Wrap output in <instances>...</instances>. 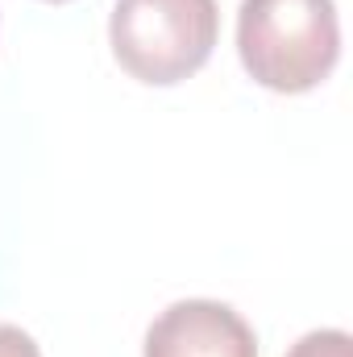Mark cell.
<instances>
[{
    "label": "cell",
    "mask_w": 353,
    "mask_h": 357,
    "mask_svg": "<svg viewBox=\"0 0 353 357\" xmlns=\"http://www.w3.org/2000/svg\"><path fill=\"white\" fill-rule=\"evenodd\" d=\"M287 357H353V341L341 328H320V333L299 337Z\"/></svg>",
    "instance_id": "277c9868"
},
{
    "label": "cell",
    "mask_w": 353,
    "mask_h": 357,
    "mask_svg": "<svg viewBox=\"0 0 353 357\" xmlns=\"http://www.w3.org/2000/svg\"><path fill=\"white\" fill-rule=\"evenodd\" d=\"M54 4H63V0H54Z\"/></svg>",
    "instance_id": "8992f818"
},
{
    "label": "cell",
    "mask_w": 353,
    "mask_h": 357,
    "mask_svg": "<svg viewBox=\"0 0 353 357\" xmlns=\"http://www.w3.org/2000/svg\"><path fill=\"white\" fill-rule=\"evenodd\" d=\"M237 54L270 91L320 88L341 59V21L333 0H241Z\"/></svg>",
    "instance_id": "6da1fadb"
},
{
    "label": "cell",
    "mask_w": 353,
    "mask_h": 357,
    "mask_svg": "<svg viewBox=\"0 0 353 357\" xmlns=\"http://www.w3.org/2000/svg\"><path fill=\"white\" fill-rule=\"evenodd\" d=\"M0 357H42V354H38L29 333H21L13 324H0Z\"/></svg>",
    "instance_id": "5b68a950"
},
{
    "label": "cell",
    "mask_w": 353,
    "mask_h": 357,
    "mask_svg": "<svg viewBox=\"0 0 353 357\" xmlns=\"http://www.w3.org/2000/svg\"><path fill=\"white\" fill-rule=\"evenodd\" d=\"M146 357H258V341L229 303L183 299L150 324Z\"/></svg>",
    "instance_id": "3957f363"
},
{
    "label": "cell",
    "mask_w": 353,
    "mask_h": 357,
    "mask_svg": "<svg viewBox=\"0 0 353 357\" xmlns=\"http://www.w3.org/2000/svg\"><path fill=\"white\" fill-rule=\"evenodd\" d=\"M216 33V0H117L108 21L117 63L150 88L195 75L212 59Z\"/></svg>",
    "instance_id": "7a4b0ae2"
}]
</instances>
